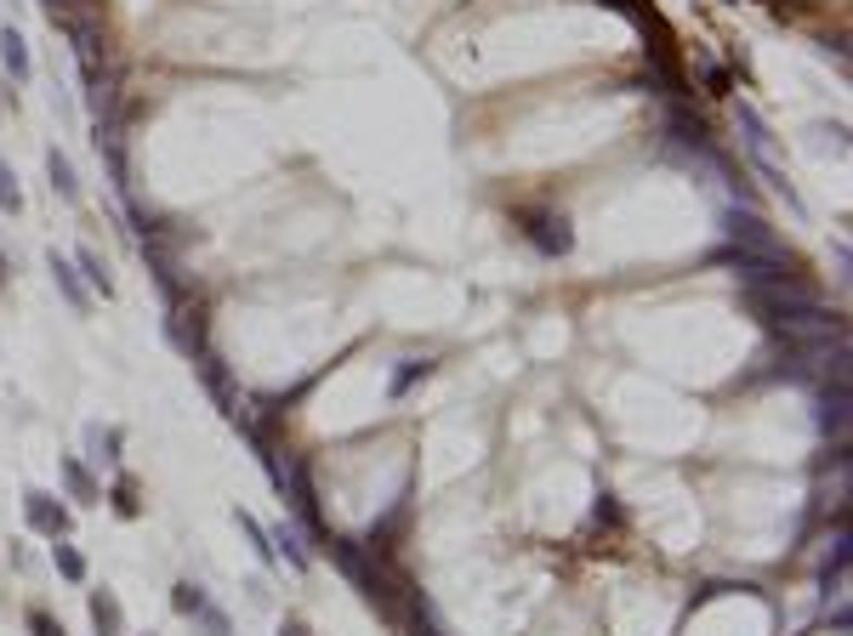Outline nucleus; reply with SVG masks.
I'll use <instances>...</instances> for the list:
<instances>
[{
    "label": "nucleus",
    "instance_id": "nucleus-1",
    "mask_svg": "<svg viewBox=\"0 0 853 636\" xmlns=\"http://www.w3.org/2000/svg\"><path fill=\"white\" fill-rule=\"evenodd\" d=\"M734 120H740V142H745V154H751V165H757V176L786 199V205L802 216V194L791 188V176H786V160H780V142H774V132L763 125V114L751 109V103H734Z\"/></svg>",
    "mask_w": 853,
    "mask_h": 636
},
{
    "label": "nucleus",
    "instance_id": "nucleus-2",
    "mask_svg": "<svg viewBox=\"0 0 853 636\" xmlns=\"http://www.w3.org/2000/svg\"><path fill=\"white\" fill-rule=\"evenodd\" d=\"M512 227L541 250V257H569L574 250V227H569L564 211H530L523 205V211H512Z\"/></svg>",
    "mask_w": 853,
    "mask_h": 636
},
{
    "label": "nucleus",
    "instance_id": "nucleus-3",
    "mask_svg": "<svg viewBox=\"0 0 853 636\" xmlns=\"http://www.w3.org/2000/svg\"><path fill=\"white\" fill-rule=\"evenodd\" d=\"M722 234H729V245L740 250H768V257H791L786 239L774 234V227L751 211V205H722Z\"/></svg>",
    "mask_w": 853,
    "mask_h": 636
},
{
    "label": "nucleus",
    "instance_id": "nucleus-4",
    "mask_svg": "<svg viewBox=\"0 0 853 636\" xmlns=\"http://www.w3.org/2000/svg\"><path fill=\"white\" fill-rule=\"evenodd\" d=\"M405 528H410V483L398 489V500L387 506V512L370 523V546H364V551H370V557H393L398 540H405Z\"/></svg>",
    "mask_w": 853,
    "mask_h": 636
},
{
    "label": "nucleus",
    "instance_id": "nucleus-5",
    "mask_svg": "<svg viewBox=\"0 0 853 636\" xmlns=\"http://www.w3.org/2000/svg\"><path fill=\"white\" fill-rule=\"evenodd\" d=\"M23 517H29V528L46 534V540H58V534L74 528L69 506H58V495H46V489H29V495H23Z\"/></svg>",
    "mask_w": 853,
    "mask_h": 636
},
{
    "label": "nucleus",
    "instance_id": "nucleus-6",
    "mask_svg": "<svg viewBox=\"0 0 853 636\" xmlns=\"http://www.w3.org/2000/svg\"><path fill=\"white\" fill-rule=\"evenodd\" d=\"M814 421H819L825 438H837V444L848 438V387L842 381H819V415Z\"/></svg>",
    "mask_w": 853,
    "mask_h": 636
},
{
    "label": "nucleus",
    "instance_id": "nucleus-7",
    "mask_svg": "<svg viewBox=\"0 0 853 636\" xmlns=\"http://www.w3.org/2000/svg\"><path fill=\"white\" fill-rule=\"evenodd\" d=\"M46 267H52V278H58V290H63V301H69V308H74V313H91V296H86V285H81V267H74V262H63L58 250H52V257H46Z\"/></svg>",
    "mask_w": 853,
    "mask_h": 636
},
{
    "label": "nucleus",
    "instance_id": "nucleus-8",
    "mask_svg": "<svg viewBox=\"0 0 853 636\" xmlns=\"http://www.w3.org/2000/svg\"><path fill=\"white\" fill-rule=\"evenodd\" d=\"M86 608H91L97 636H125V608H120V597H114V591H91V597H86Z\"/></svg>",
    "mask_w": 853,
    "mask_h": 636
},
{
    "label": "nucleus",
    "instance_id": "nucleus-9",
    "mask_svg": "<svg viewBox=\"0 0 853 636\" xmlns=\"http://www.w3.org/2000/svg\"><path fill=\"white\" fill-rule=\"evenodd\" d=\"M268 540H273V551H280L296 574H308V569H313V551L302 546V534H296L290 523H273V528H268Z\"/></svg>",
    "mask_w": 853,
    "mask_h": 636
},
{
    "label": "nucleus",
    "instance_id": "nucleus-10",
    "mask_svg": "<svg viewBox=\"0 0 853 636\" xmlns=\"http://www.w3.org/2000/svg\"><path fill=\"white\" fill-rule=\"evenodd\" d=\"M0 63H7V74L23 86L35 74V63H29V40H23L17 29H0Z\"/></svg>",
    "mask_w": 853,
    "mask_h": 636
},
{
    "label": "nucleus",
    "instance_id": "nucleus-11",
    "mask_svg": "<svg viewBox=\"0 0 853 636\" xmlns=\"http://www.w3.org/2000/svg\"><path fill=\"white\" fill-rule=\"evenodd\" d=\"M63 483H69V495L81 500V506H97V500H103V489H97V477L86 472L81 454H63Z\"/></svg>",
    "mask_w": 853,
    "mask_h": 636
},
{
    "label": "nucleus",
    "instance_id": "nucleus-12",
    "mask_svg": "<svg viewBox=\"0 0 853 636\" xmlns=\"http://www.w3.org/2000/svg\"><path fill=\"white\" fill-rule=\"evenodd\" d=\"M120 426H86V449H91V461H103V466H120Z\"/></svg>",
    "mask_w": 853,
    "mask_h": 636
},
{
    "label": "nucleus",
    "instance_id": "nucleus-13",
    "mask_svg": "<svg viewBox=\"0 0 853 636\" xmlns=\"http://www.w3.org/2000/svg\"><path fill=\"white\" fill-rule=\"evenodd\" d=\"M46 171H52V194L74 205V199H81V176H74V165H69L63 148H52V154H46Z\"/></svg>",
    "mask_w": 853,
    "mask_h": 636
},
{
    "label": "nucleus",
    "instance_id": "nucleus-14",
    "mask_svg": "<svg viewBox=\"0 0 853 636\" xmlns=\"http://www.w3.org/2000/svg\"><path fill=\"white\" fill-rule=\"evenodd\" d=\"M52 569H58L69 585H86V557L69 546V534H58V540H52Z\"/></svg>",
    "mask_w": 853,
    "mask_h": 636
},
{
    "label": "nucleus",
    "instance_id": "nucleus-15",
    "mask_svg": "<svg viewBox=\"0 0 853 636\" xmlns=\"http://www.w3.org/2000/svg\"><path fill=\"white\" fill-rule=\"evenodd\" d=\"M426 375H433V359H405V364L393 370V381H387V392H393V398H405V392L416 387V381H426Z\"/></svg>",
    "mask_w": 853,
    "mask_h": 636
},
{
    "label": "nucleus",
    "instance_id": "nucleus-16",
    "mask_svg": "<svg viewBox=\"0 0 853 636\" xmlns=\"http://www.w3.org/2000/svg\"><path fill=\"white\" fill-rule=\"evenodd\" d=\"M234 517H239V528H245V540L257 546V557H262V563H268V569L280 563V551H273V540H268V528H262L257 517H250V512H234Z\"/></svg>",
    "mask_w": 853,
    "mask_h": 636
},
{
    "label": "nucleus",
    "instance_id": "nucleus-17",
    "mask_svg": "<svg viewBox=\"0 0 853 636\" xmlns=\"http://www.w3.org/2000/svg\"><path fill=\"white\" fill-rule=\"evenodd\" d=\"M74 267H81V273L91 278V290H103V296L114 290V278H109V267H103V262H97V250H81V257H74Z\"/></svg>",
    "mask_w": 853,
    "mask_h": 636
},
{
    "label": "nucleus",
    "instance_id": "nucleus-18",
    "mask_svg": "<svg viewBox=\"0 0 853 636\" xmlns=\"http://www.w3.org/2000/svg\"><path fill=\"white\" fill-rule=\"evenodd\" d=\"M194 620H199V625H206V636H234V625H228V614H222V608H217L211 597H206V602H199V608H194Z\"/></svg>",
    "mask_w": 853,
    "mask_h": 636
},
{
    "label": "nucleus",
    "instance_id": "nucleus-19",
    "mask_svg": "<svg viewBox=\"0 0 853 636\" xmlns=\"http://www.w3.org/2000/svg\"><path fill=\"white\" fill-rule=\"evenodd\" d=\"M109 500H114V512H120V517H137V512H143V500H137V477H120Z\"/></svg>",
    "mask_w": 853,
    "mask_h": 636
},
{
    "label": "nucleus",
    "instance_id": "nucleus-20",
    "mask_svg": "<svg viewBox=\"0 0 853 636\" xmlns=\"http://www.w3.org/2000/svg\"><path fill=\"white\" fill-rule=\"evenodd\" d=\"M0 211H12V216L23 211V188H17V176H12L7 160H0Z\"/></svg>",
    "mask_w": 853,
    "mask_h": 636
},
{
    "label": "nucleus",
    "instance_id": "nucleus-21",
    "mask_svg": "<svg viewBox=\"0 0 853 636\" xmlns=\"http://www.w3.org/2000/svg\"><path fill=\"white\" fill-rule=\"evenodd\" d=\"M29 636H63V620H52L46 608H29Z\"/></svg>",
    "mask_w": 853,
    "mask_h": 636
},
{
    "label": "nucleus",
    "instance_id": "nucleus-22",
    "mask_svg": "<svg viewBox=\"0 0 853 636\" xmlns=\"http://www.w3.org/2000/svg\"><path fill=\"white\" fill-rule=\"evenodd\" d=\"M280 636H313V631H308V620H296V614H285V625H280Z\"/></svg>",
    "mask_w": 853,
    "mask_h": 636
}]
</instances>
